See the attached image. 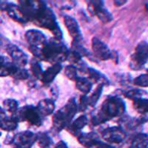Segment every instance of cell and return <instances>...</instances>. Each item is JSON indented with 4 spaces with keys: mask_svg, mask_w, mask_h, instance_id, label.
<instances>
[{
    "mask_svg": "<svg viewBox=\"0 0 148 148\" xmlns=\"http://www.w3.org/2000/svg\"><path fill=\"white\" fill-rule=\"evenodd\" d=\"M31 22L38 27L51 30L55 36V39L58 40H62V33L56 22V18L53 11L49 8L43 1H39Z\"/></svg>",
    "mask_w": 148,
    "mask_h": 148,
    "instance_id": "6da1fadb",
    "label": "cell"
},
{
    "mask_svg": "<svg viewBox=\"0 0 148 148\" xmlns=\"http://www.w3.org/2000/svg\"><path fill=\"white\" fill-rule=\"evenodd\" d=\"M126 110L124 100L118 96H110L101 104L97 114L91 119L92 125H99L115 117L123 116Z\"/></svg>",
    "mask_w": 148,
    "mask_h": 148,
    "instance_id": "7a4b0ae2",
    "label": "cell"
},
{
    "mask_svg": "<svg viewBox=\"0 0 148 148\" xmlns=\"http://www.w3.org/2000/svg\"><path fill=\"white\" fill-rule=\"evenodd\" d=\"M69 49L61 40L52 38L45 43L43 47L34 55L36 59L47 62L61 63L66 60Z\"/></svg>",
    "mask_w": 148,
    "mask_h": 148,
    "instance_id": "3957f363",
    "label": "cell"
},
{
    "mask_svg": "<svg viewBox=\"0 0 148 148\" xmlns=\"http://www.w3.org/2000/svg\"><path fill=\"white\" fill-rule=\"evenodd\" d=\"M78 111L76 99L71 98L67 104L57 110L53 116V128L56 132H60L67 127L72 122Z\"/></svg>",
    "mask_w": 148,
    "mask_h": 148,
    "instance_id": "277c9868",
    "label": "cell"
},
{
    "mask_svg": "<svg viewBox=\"0 0 148 148\" xmlns=\"http://www.w3.org/2000/svg\"><path fill=\"white\" fill-rule=\"evenodd\" d=\"M17 122L27 121L30 125L39 127L43 122V116L41 115L36 107L25 105L18 109L16 113L10 116Z\"/></svg>",
    "mask_w": 148,
    "mask_h": 148,
    "instance_id": "5b68a950",
    "label": "cell"
},
{
    "mask_svg": "<svg viewBox=\"0 0 148 148\" xmlns=\"http://www.w3.org/2000/svg\"><path fill=\"white\" fill-rule=\"evenodd\" d=\"M148 62V43L145 41L139 42L130 57V67L133 71L143 69Z\"/></svg>",
    "mask_w": 148,
    "mask_h": 148,
    "instance_id": "8992f818",
    "label": "cell"
},
{
    "mask_svg": "<svg viewBox=\"0 0 148 148\" xmlns=\"http://www.w3.org/2000/svg\"><path fill=\"white\" fill-rule=\"evenodd\" d=\"M25 36L29 45V51L34 56L45 45L47 41L45 35L38 30H27Z\"/></svg>",
    "mask_w": 148,
    "mask_h": 148,
    "instance_id": "52a82bcc",
    "label": "cell"
},
{
    "mask_svg": "<svg viewBox=\"0 0 148 148\" xmlns=\"http://www.w3.org/2000/svg\"><path fill=\"white\" fill-rule=\"evenodd\" d=\"M88 11L91 15L96 16L103 23H108L113 19L112 14L104 8L103 1H90L88 4Z\"/></svg>",
    "mask_w": 148,
    "mask_h": 148,
    "instance_id": "ba28073f",
    "label": "cell"
},
{
    "mask_svg": "<svg viewBox=\"0 0 148 148\" xmlns=\"http://www.w3.org/2000/svg\"><path fill=\"white\" fill-rule=\"evenodd\" d=\"M126 132L120 127H111L101 132V136L110 144H120L126 138Z\"/></svg>",
    "mask_w": 148,
    "mask_h": 148,
    "instance_id": "9c48e42d",
    "label": "cell"
},
{
    "mask_svg": "<svg viewBox=\"0 0 148 148\" xmlns=\"http://www.w3.org/2000/svg\"><path fill=\"white\" fill-rule=\"evenodd\" d=\"M36 134L31 131H23L14 134L12 144L18 148H31L36 141Z\"/></svg>",
    "mask_w": 148,
    "mask_h": 148,
    "instance_id": "30bf717a",
    "label": "cell"
},
{
    "mask_svg": "<svg viewBox=\"0 0 148 148\" xmlns=\"http://www.w3.org/2000/svg\"><path fill=\"white\" fill-rule=\"evenodd\" d=\"M79 143L86 148H115L114 147L100 141L94 133H82L78 137Z\"/></svg>",
    "mask_w": 148,
    "mask_h": 148,
    "instance_id": "8fae6325",
    "label": "cell"
},
{
    "mask_svg": "<svg viewBox=\"0 0 148 148\" xmlns=\"http://www.w3.org/2000/svg\"><path fill=\"white\" fill-rule=\"evenodd\" d=\"M6 52L11 58L12 62L18 67H24L27 64L28 62L27 56L16 45L9 44L8 45H7Z\"/></svg>",
    "mask_w": 148,
    "mask_h": 148,
    "instance_id": "7c38bea8",
    "label": "cell"
},
{
    "mask_svg": "<svg viewBox=\"0 0 148 148\" xmlns=\"http://www.w3.org/2000/svg\"><path fill=\"white\" fill-rule=\"evenodd\" d=\"M91 45H92V50L95 57L101 61L110 59L112 51H110L109 47L99 39L93 37L91 41Z\"/></svg>",
    "mask_w": 148,
    "mask_h": 148,
    "instance_id": "4fadbf2b",
    "label": "cell"
},
{
    "mask_svg": "<svg viewBox=\"0 0 148 148\" xmlns=\"http://www.w3.org/2000/svg\"><path fill=\"white\" fill-rule=\"evenodd\" d=\"M64 22L66 28L73 41L81 42L82 41V35L77 21L73 17L66 15L64 16Z\"/></svg>",
    "mask_w": 148,
    "mask_h": 148,
    "instance_id": "5bb4252c",
    "label": "cell"
},
{
    "mask_svg": "<svg viewBox=\"0 0 148 148\" xmlns=\"http://www.w3.org/2000/svg\"><path fill=\"white\" fill-rule=\"evenodd\" d=\"M18 126V122L11 116H8L3 108L0 107V129L8 132L15 130Z\"/></svg>",
    "mask_w": 148,
    "mask_h": 148,
    "instance_id": "9a60e30c",
    "label": "cell"
},
{
    "mask_svg": "<svg viewBox=\"0 0 148 148\" xmlns=\"http://www.w3.org/2000/svg\"><path fill=\"white\" fill-rule=\"evenodd\" d=\"M62 70V65L61 63H56L53 64L51 67H48L42 74L41 81L44 84H47L52 82L56 76Z\"/></svg>",
    "mask_w": 148,
    "mask_h": 148,
    "instance_id": "2e32d148",
    "label": "cell"
},
{
    "mask_svg": "<svg viewBox=\"0 0 148 148\" xmlns=\"http://www.w3.org/2000/svg\"><path fill=\"white\" fill-rule=\"evenodd\" d=\"M18 67L13 62H9L4 56H0V76H13Z\"/></svg>",
    "mask_w": 148,
    "mask_h": 148,
    "instance_id": "e0dca14e",
    "label": "cell"
},
{
    "mask_svg": "<svg viewBox=\"0 0 148 148\" xmlns=\"http://www.w3.org/2000/svg\"><path fill=\"white\" fill-rule=\"evenodd\" d=\"M86 73L88 74V79L92 83H96L99 84V85L102 86H107L109 84L110 82L108 78L97 70L92 67H88Z\"/></svg>",
    "mask_w": 148,
    "mask_h": 148,
    "instance_id": "ac0fdd59",
    "label": "cell"
},
{
    "mask_svg": "<svg viewBox=\"0 0 148 148\" xmlns=\"http://www.w3.org/2000/svg\"><path fill=\"white\" fill-rule=\"evenodd\" d=\"M88 117L84 115H82L78 117L75 121L71 122V125L67 127H68L67 130L74 136L79 137L81 135L80 131L88 125Z\"/></svg>",
    "mask_w": 148,
    "mask_h": 148,
    "instance_id": "d6986e66",
    "label": "cell"
},
{
    "mask_svg": "<svg viewBox=\"0 0 148 148\" xmlns=\"http://www.w3.org/2000/svg\"><path fill=\"white\" fill-rule=\"evenodd\" d=\"M5 11L7 12V14H8L9 16L14 19V21L17 22H19L21 24H24L27 22L26 18L22 14L20 9L18 8V6L16 5L14 3H8L7 7L5 8Z\"/></svg>",
    "mask_w": 148,
    "mask_h": 148,
    "instance_id": "ffe728a7",
    "label": "cell"
},
{
    "mask_svg": "<svg viewBox=\"0 0 148 148\" xmlns=\"http://www.w3.org/2000/svg\"><path fill=\"white\" fill-rule=\"evenodd\" d=\"M37 109L39 111L43 117L44 116H50L52 114L55 110L56 105L53 99H42L38 103L36 106Z\"/></svg>",
    "mask_w": 148,
    "mask_h": 148,
    "instance_id": "44dd1931",
    "label": "cell"
},
{
    "mask_svg": "<svg viewBox=\"0 0 148 148\" xmlns=\"http://www.w3.org/2000/svg\"><path fill=\"white\" fill-rule=\"evenodd\" d=\"M129 148H148V134L139 133L135 136Z\"/></svg>",
    "mask_w": 148,
    "mask_h": 148,
    "instance_id": "7402d4cb",
    "label": "cell"
},
{
    "mask_svg": "<svg viewBox=\"0 0 148 148\" xmlns=\"http://www.w3.org/2000/svg\"><path fill=\"white\" fill-rule=\"evenodd\" d=\"M76 87L84 95L88 94L92 90V83L88 78L78 77L76 81Z\"/></svg>",
    "mask_w": 148,
    "mask_h": 148,
    "instance_id": "603a6c76",
    "label": "cell"
},
{
    "mask_svg": "<svg viewBox=\"0 0 148 148\" xmlns=\"http://www.w3.org/2000/svg\"><path fill=\"white\" fill-rule=\"evenodd\" d=\"M133 108L141 115L148 113V99L141 97L133 100Z\"/></svg>",
    "mask_w": 148,
    "mask_h": 148,
    "instance_id": "cb8c5ba5",
    "label": "cell"
},
{
    "mask_svg": "<svg viewBox=\"0 0 148 148\" xmlns=\"http://www.w3.org/2000/svg\"><path fill=\"white\" fill-rule=\"evenodd\" d=\"M36 136V141L41 148H49L53 145L52 138L47 133H37Z\"/></svg>",
    "mask_w": 148,
    "mask_h": 148,
    "instance_id": "d4e9b609",
    "label": "cell"
},
{
    "mask_svg": "<svg viewBox=\"0 0 148 148\" xmlns=\"http://www.w3.org/2000/svg\"><path fill=\"white\" fill-rule=\"evenodd\" d=\"M3 109L5 112L14 115L16 113V111L18 109V103L16 100L13 99H8L3 101Z\"/></svg>",
    "mask_w": 148,
    "mask_h": 148,
    "instance_id": "484cf974",
    "label": "cell"
},
{
    "mask_svg": "<svg viewBox=\"0 0 148 148\" xmlns=\"http://www.w3.org/2000/svg\"><path fill=\"white\" fill-rule=\"evenodd\" d=\"M30 71L32 72L33 75L36 79L41 80L44 71L42 70V67L41 66L40 63H39V62L36 59H33L31 62H30Z\"/></svg>",
    "mask_w": 148,
    "mask_h": 148,
    "instance_id": "4316f807",
    "label": "cell"
},
{
    "mask_svg": "<svg viewBox=\"0 0 148 148\" xmlns=\"http://www.w3.org/2000/svg\"><path fill=\"white\" fill-rule=\"evenodd\" d=\"M102 85H99L97 88L95 89V90L92 92V95L88 97V100H89V106L94 107L96 104H97L98 101L99 99L100 96H101V93H102L103 90Z\"/></svg>",
    "mask_w": 148,
    "mask_h": 148,
    "instance_id": "83f0119b",
    "label": "cell"
},
{
    "mask_svg": "<svg viewBox=\"0 0 148 148\" xmlns=\"http://www.w3.org/2000/svg\"><path fill=\"white\" fill-rule=\"evenodd\" d=\"M71 50H72V51H76V52L78 53L79 55L82 56H82L89 57V51H88V50L80 43V42L73 41L72 44H71Z\"/></svg>",
    "mask_w": 148,
    "mask_h": 148,
    "instance_id": "f1b7e54d",
    "label": "cell"
},
{
    "mask_svg": "<svg viewBox=\"0 0 148 148\" xmlns=\"http://www.w3.org/2000/svg\"><path fill=\"white\" fill-rule=\"evenodd\" d=\"M146 94H147L146 91L142 90L132 89L127 91L125 94H124V96L126 98H127V99H129L135 100L136 99H138V98H141L144 95Z\"/></svg>",
    "mask_w": 148,
    "mask_h": 148,
    "instance_id": "f546056e",
    "label": "cell"
},
{
    "mask_svg": "<svg viewBox=\"0 0 148 148\" xmlns=\"http://www.w3.org/2000/svg\"><path fill=\"white\" fill-rule=\"evenodd\" d=\"M64 75L71 81H76L78 76V70L76 66L70 64L67 65L64 69Z\"/></svg>",
    "mask_w": 148,
    "mask_h": 148,
    "instance_id": "4dcf8cb0",
    "label": "cell"
},
{
    "mask_svg": "<svg viewBox=\"0 0 148 148\" xmlns=\"http://www.w3.org/2000/svg\"><path fill=\"white\" fill-rule=\"evenodd\" d=\"M147 73L141 74L133 79V84L141 88L148 87V69L147 70Z\"/></svg>",
    "mask_w": 148,
    "mask_h": 148,
    "instance_id": "1f68e13d",
    "label": "cell"
},
{
    "mask_svg": "<svg viewBox=\"0 0 148 148\" xmlns=\"http://www.w3.org/2000/svg\"><path fill=\"white\" fill-rule=\"evenodd\" d=\"M66 60L69 61V62H71V64H74L76 65H77L78 64H79L82 61V56L79 55L76 51L71 50V49L68 51Z\"/></svg>",
    "mask_w": 148,
    "mask_h": 148,
    "instance_id": "d6a6232c",
    "label": "cell"
},
{
    "mask_svg": "<svg viewBox=\"0 0 148 148\" xmlns=\"http://www.w3.org/2000/svg\"><path fill=\"white\" fill-rule=\"evenodd\" d=\"M12 77L17 80H25L29 77L28 71L24 67H18L16 72Z\"/></svg>",
    "mask_w": 148,
    "mask_h": 148,
    "instance_id": "836d02e7",
    "label": "cell"
},
{
    "mask_svg": "<svg viewBox=\"0 0 148 148\" xmlns=\"http://www.w3.org/2000/svg\"><path fill=\"white\" fill-rule=\"evenodd\" d=\"M88 106H89L88 96L87 95H83L80 99V103H79V107H78V110L81 111H84L88 108Z\"/></svg>",
    "mask_w": 148,
    "mask_h": 148,
    "instance_id": "e575fe53",
    "label": "cell"
},
{
    "mask_svg": "<svg viewBox=\"0 0 148 148\" xmlns=\"http://www.w3.org/2000/svg\"><path fill=\"white\" fill-rule=\"evenodd\" d=\"M110 59L112 61H113L115 63H118L119 62V56H118V53L114 51H112V53H111V57Z\"/></svg>",
    "mask_w": 148,
    "mask_h": 148,
    "instance_id": "d590c367",
    "label": "cell"
},
{
    "mask_svg": "<svg viewBox=\"0 0 148 148\" xmlns=\"http://www.w3.org/2000/svg\"><path fill=\"white\" fill-rule=\"evenodd\" d=\"M55 148H68V147L64 141H60L58 142L57 145H56Z\"/></svg>",
    "mask_w": 148,
    "mask_h": 148,
    "instance_id": "8d00e7d4",
    "label": "cell"
},
{
    "mask_svg": "<svg viewBox=\"0 0 148 148\" xmlns=\"http://www.w3.org/2000/svg\"><path fill=\"white\" fill-rule=\"evenodd\" d=\"M127 2V1H114V4L116 6L119 7V6H121L122 5L125 4Z\"/></svg>",
    "mask_w": 148,
    "mask_h": 148,
    "instance_id": "74e56055",
    "label": "cell"
},
{
    "mask_svg": "<svg viewBox=\"0 0 148 148\" xmlns=\"http://www.w3.org/2000/svg\"><path fill=\"white\" fill-rule=\"evenodd\" d=\"M146 8L148 10V3L146 4Z\"/></svg>",
    "mask_w": 148,
    "mask_h": 148,
    "instance_id": "f35d334b",
    "label": "cell"
},
{
    "mask_svg": "<svg viewBox=\"0 0 148 148\" xmlns=\"http://www.w3.org/2000/svg\"><path fill=\"white\" fill-rule=\"evenodd\" d=\"M2 136V133L0 132V136Z\"/></svg>",
    "mask_w": 148,
    "mask_h": 148,
    "instance_id": "ab89813d",
    "label": "cell"
},
{
    "mask_svg": "<svg viewBox=\"0 0 148 148\" xmlns=\"http://www.w3.org/2000/svg\"><path fill=\"white\" fill-rule=\"evenodd\" d=\"M0 45H1V39H0Z\"/></svg>",
    "mask_w": 148,
    "mask_h": 148,
    "instance_id": "60d3db41",
    "label": "cell"
}]
</instances>
